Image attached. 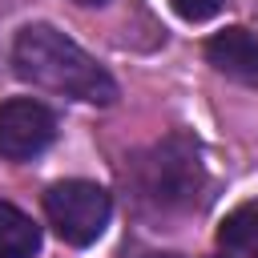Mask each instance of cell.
I'll return each mask as SVG.
<instances>
[{"label": "cell", "instance_id": "6da1fadb", "mask_svg": "<svg viewBox=\"0 0 258 258\" xmlns=\"http://www.w3.org/2000/svg\"><path fill=\"white\" fill-rule=\"evenodd\" d=\"M12 69L20 81L89 101V105H113L117 101V81L109 77L105 64H97L77 40L56 32L52 24H28L12 40Z\"/></svg>", "mask_w": 258, "mask_h": 258}, {"label": "cell", "instance_id": "7a4b0ae2", "mask_svg": "<svg viewBox=\"0 0 258 258\" xmlns=\"http://www.w3.org/2000/svg\"><path fill=\"white\" fill-rule=\"evenodd\" d=\"M133 181L137 198L153 210H185L198 202L206 173H202V153L189 133H169L153 149H145L133 161Z\"/></svg>", "mask_w": 258, "mask_h": 258}, {"label": "cell", "instance_id": "3957f363", "mask_svg": "<svg viewBox=\"0 0 258 258\" xmlns=\"http://www.w3.org/2000/svg\"><path fill=\"white\" fill-rule=\"evenodd\" d=\"M113 214V198L97 185V181H56L44 189V218L56 230L60 242L69 246H93Z\"/></svg>", "mask_w": 258, "mask_h": 258}, {"label": "cell", "instance_id": "277c9868", "mask_svg": "<svg viewBox=\"0 0 258 258\" xmlns=\"http://www.w3.org/2000/svg\"><path fill=\"white\" fill-rule=\"evenodd\" d=\"M56 137V117L48 105L32 97H12L0 105V157L4 161H28L44 153Z\"/></svg>", "mask_w": 258, "mask_h": 258}, {"label": "cell", "instance_id": "5b68a950", "mask_svg": "<svg viewBox=\"0 0 258 258\" xmlns=\"http://www.w3.org/2000/svg\"><path fill=\"white\" fill-rule=\"evenodd\" d=\"M206 60H210L222 77L258 89V32H250V28L214 32V36L206 40Z\"/></svg>", "mask_w": 258, "mask_h": 258}, {"label": "cell", "instance_id": "8992f818", "mask_svg": "<svg viewBox=\"0 0 258 258\" xmlns=\"http://www.w3.org/2000/svg\"><path fill=\"white\" fill-rule=\"evenodd\" d=\"M36 250H40V226L12 202H0V258H32Z\"/></svg>", "mask_w": 258, "mask_h": 258}, {"label": "cell", "instance_id": "52a82bcc", "mask_svg": "<svg viewBox=\"0 0 258 258\" xmlns=\"http://www.w3.org/2000/svg\"><path fill=\"white\" fill-rule=\"evenodd\" d=\"M218 242L238 258H258V202L230 210L218 226Z\"/></svg>", "mask_w": 258, "mask_h": 258}, {"label": "cell", "instance_id": "ba28073f", "mask_svg": "<svg viewBox=\"0 0 258 258\" xmlns=\"http://www.w3.org/2000/svg\"><path fill=\"white\" fill-rule=\"evenodd\" d=\"M226 0H169V8L181 16V20H210Z\"/></svg>", "mask_w": 258, "mask_h": 258}, {"label": "cell", "instance_id": "9c48e42d", "mask_svg": "<svg viewBox=\"0 0 258 258\" xmlns=\"http://www.w3.org/2000/svg\"><path fill=\"white\" fill-rule=\"evenodd\" d=\"M73 4H85V8H101L105 0H73Z\"/></svg>", "mask_w": 258, "mask_h": 258}, {"label": "cell", "instance_id": "30bf717a", "mask_svg": "<svg viewBox=\"0 0 258 258\" xmlns=\"http://www.w3.org/2000/svg\"><path fill=\"white\" fill-rule=\"evenodd\" d=\"M145 258H177V254H145Z\"/></svg>", "mask_w": 258, "mask_h": 258}]
</instances>
